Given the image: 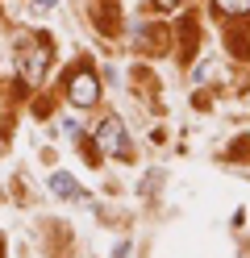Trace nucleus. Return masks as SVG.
<instances>
[{
  "label": "nucleus",
  "instance_id": "obj_2",
  "mask_svg": "<svg viewBox=\"0 0 250 258\" xmlns=\"http://www.w3.org/2000/svg\"><path fill=\"white\" fill-rule=\"evenodd\" d=\"M96 142H100V150H105L109 158H129V138H125V125L117 121V117H105V121H100Z\"/></svg>",
  "mask_w": 250,
  "mask_h": 258
},
{
  "label": "nucleus",
  "instance_id": "obj_6",
  "mask_svg": "<svg viewBox=\"0 0 250 258\" xmlns=\"http://www.w3.org/2000/svg\"><path fill=\"white\" fill-rule=\"evenodd\" d=\"M192 75H196V84H205V79H213V58H205V62H200V67H196Z\"/></svg>",
  "mask_w": 250,
  "mask_h": 258
},
{
  "label": "nucleus",
  "instance_id": "obj_7",
  "mask_svg": "<svg viewBox=\"0 0 250 258\" xmlns=\"http://www.w3.org/2000/svg\"><path fill=\"white\" fill-rule=\"evenodd\" d=\"M55 9V0H33V13H50Z\"/></svg>",
  "mask_w": 250,
  "mask_h": 258
},
{
  "label": "nucleus",
  "instance_id": "obj_1",
  "mask_svg": "<svg viewBox=\"0 0 250 258\" xmlns=\"http://www.w3.org/2000/svg\"><path fill=\"white\" fill-rule=\"evenodd\" d=\"M50 62H55L50 38H46V34H38V38H29V46H21V54H17V71H21L29 84H38V79H46Z\"/></svg>",
  "mask_w": 250,
  "mask_h": 258
},
{
  "label": "nucleus",
  "instance_id": "obj_8",
  "mask_svg": "<svg viewBox=\"0 0 250 258\" xmlns=\"http://www.w3.org/2000/svg\"><path fill=\"white\" fill-rule=\"evenodd\" d=\"M175 9V0H155V13H171Z\"/></svg>",
  "mask_w": 250,
  "mask_h": 258
},
{
  "label": "nucleus",
  "instance_id": "obj_5",
  "mask_svg": "<svg viewBox=\"0 0 250 258\" xmlns=\"http://www.w3.org/2000/svg\"><path fill=\"white\" fill-rule=\"evenodd\" d=\"M221 13H233V17H250V0H217Z\"/></svg>",
  "mask_w": 250,
  "mask_h": 258
},
{
  "label": "nucleus",
  "instance_id": "obj_4",
  "mask_svg": "<svg viewBox=\"0 0 250 258\" xmlns=\"http://www.w3.org/2000/svg\"><path fill=\"white\" fill-rule=\"evenodd\" d=\"M50 191L63 196V200H88V191H83L71 175H50Z\"/></svg>",
  "mask_w": 250,
  "mask_h": 258
},
{
  "label": "nucleus",
  "instance_id": "obj_3",
  "mask_svg": "<svg viewBox=\"0 0 250 258\" xmlns=\"http://www.w3.org/2000/svg\"><path fill=\"white\" fill-rule=\"evenodd\" d=\"M67 96H71V104H75V108H92V104L100 100V84H96V75L79 71V75L71 79V88H67Z\"/></svg>",
  "mask_w": 250,
  "mask_h": 258
}]
</instances>
